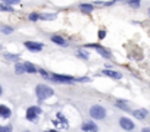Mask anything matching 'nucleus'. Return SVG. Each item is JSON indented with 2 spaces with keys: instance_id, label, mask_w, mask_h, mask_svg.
<instances>
[{
  "instance_id": "25",
  "label": "nucleus",
  "mask_w": 150,
  "mask_h": 132,
  "mask_svg": "<svg viewBox=\"0 0 150 132\" xmlns=\"http://www.w3.org/2000/svg\"><path fill=\"white\" fill-rule=\"evenodd\" d=\"M104 37H106V32H104V31H99V38L102 40V38H104Z\"/></svg>"
},
{
  "instance_id": "26",
  "label": "nucleus",
  "mask_w": 150,
  "mask_h": 132,
  "mask_svg": "<svg viewBox=\"0 0 150 132\" xmlns=\"http://www.w3.org/2000/svg\"><path fill=\"white\" fill-rule=\"evenodd\" d=\"M78 56H79V57H82V59H85V60L88 59V54H85V53H78Z\"/></svg>"
},
{
  "instance_id": "27",
  "label": "nucleus",
  "mask_w": 150,
  "mask_h": 132,
  "mask_svg": "<svg viewBox=\"0 0 150 132\" xmlns=\"http://www.w3.org/2000/svg\"><path fill=\"white\" fill-rule=\"evenodd\" d=\"M40 74H41V75H43V76H46V78H47V76H49V74H47V72H46V71H43V69H40Z\"/></svg>"
},
{
  "instance_id": "21",
  "label": "nucleus",
  "mask_w": 150,
  "mask_h": 132,
  "mask_svg": "<svg viewBox=\"0 0 150 132\" xmlns=\"http://www.w3.org/2000/svg\"><path fill=\"white\" fill-rule=\"evenodd\" d=\"M79 9H82V10H87V12H90V10H93L94 8H93L91 5H81V6H79Z\"/></svg>"
},
{
  "instance_id": "13",
  "label": "nucleus",
  "mask_w": 150,
  "mask_h": 132,
  "mask_svg": "<svg viewBox=\"0 0 150 132\" xmlns=\"http://www.w3.org/2000/svg\"><path fill=\"white\" fill-rule=\"evenodd\" d=\"M24 66H25V72H30V74H35L37 72V68L32 63H30V62H25Z\"/></svg>"
},
{
  "instance_id": "12",
  "label": "nucleus",
  "mask_w": 150,
  "mask_h": 132,
  "mask_svg": "<svg viewBox=\"0 0 150 132\" xmlns=\"http://www.w3.org/2000/svg\"><path fill=\"white\" fill-rule=\"evenodd\" d=\"M52 41H53V43H56V44H59V46H63V47L68 46L66 41L63 40L62 37H59V35H53V37H52Z\"/></svg>"
},
{
  "instance_id": "5",
  "label": "nucleus",
  "mask_w": 150,
  "mask_h": 132,
  "mask_svg": "<svg viewBox=\"0 0 150 132\" xmlns=\"http://www.w3.org/2000/svg\"><path fill=\"white\" fill-rule=\"evenodd\" d=\"M24 44H25V47H27L28 50H31V52H40V50H43V44H41V43H34V41H25Z\"/></svg>"
},
{
  "instance_id": "31",
  "label": "nucleus",
  "mask_w": 150,
  "mask_h": 132,
  "mask_svg": "<svg viewBox=\"0 0 150 132\" xmlns=\"http://www.w3.org/2000/svg\"><path fill=\"white\" fill-rule=\"evenodd\" d=\"M149 16H150V9H149Z\"/></svg>"
},
{
  "instance_id": "16",
  "label": "nucleus",
  "mask_w": 150,
  "mask_h": 132,
  "mask_svg": "<svg viewBox=\"0 0 150 132\" xmlns=\"http://www.w3.org/2000/svg\"><path fill=\"white\" fill-rule=\"evenodd\" d=\"M0 12H13V9L10 8V5L3 3V5H0Z\"/></svg>"
},
{
  "instance_id": "28",
  "label": "nucleus",
  "mask_w": 150,
  "mask_h": 132,
  "mask_svg": "<svg viewBox=\"0 0 150 132\" xmlns=\"http://www.w3.org/2000/svg\"><path fill=\"white\" fill-rule=\"evenodd\" d=\"M141 132H150V128H144V129H143Z\"/></svg>"
},
{
  "instance_id": "17",
  "label": "nucleus",
  "mask_w": 150,
  "mask_h": 132,
  "mask_svg": "<svg viewBox=\"0 0 150 132\" xmlns=\"http://www.w3.org/2000/svg\"><path fill=\"white\" fill-rule=\"evenodd\" d=\"M5 57H6L8 60H13V62H18V60H19V56H18V54H10V53H8V54H5Z\"/></svg>"
},
{
  "instance_id": "6",
  "label": "nucleus",
  "mask_w": 150,
  "mask_h": 132,
  "mask_svg": "<svg viewBox=\"0 0 150 132\" xmlns=\"http://www.w3.org/2000/svg\"><path fill=\"white\" fill-rule=\"evenodd\" d=\"M87 47H91V49H96L103 57H106V59H111L112 56H111V53L108 52V50H104L102 46H99V44H87Z\"/></svg>"
},
{
  "instance_id": "32",
  "label": "nucleus",
  "mask_w": 150,
  "mask_h": 132,
  "mask_svg": "<svg viewBox=\"0 0 150 132\" xmlns=\"http://www.w3.org/2000/svg\"><path fill=\"white\" fill-rule=\"evenodd\" d=\"M24 132H30V131H24Z\"/></svg>"
},
{
  "instance_id": "20",
  "label": "nucleus",
  "mask_w": 150,
  "mask_h": 132,
  "mask_svg": "<svg viewBox=\"0 0 150 132\" xmlns=\"http://www.w3.org/2000/svg\"><path fill=\"white\" fill-rule=\"evenodd\" d=\"M0 132H12V125H6V126H0Z\"/></svg>"
},
{
  "instance_id": "3",
  "label": "nucleus",
  "mask_w": 150,
  "mask_h": 132,
  "mask_svg": "<svg viewBox=\"0 0 150 132\" xmlns=\"http://www.w3.org/2000/svg\"><path fill=\"white\" fill-rule=\"evenodd\" d=\"M38 115H41V109L37 107V106H32V107H30L27 110V119L31 120V122H35L37 118H38Z\"/></svg>"
},
{
  "instance_id": "4",
  "label": "nucleus",
  "mask_w": 150,
  "mask_h": 132,
  "mask_svg": "<svg viewBox=\"0 0 150 132\" xmlns=\"http://www.w3.org/2000/svg\"><path fill=\"white\" fill-rule=\"evenodd\" d=\"M50 78L56 82H72V81H75V78H72V76L59 75V74H53V75H50Z\"/></svg>"
},
{
  "instance_id": "18",
  "label": "nucleus",
  "mask_w": 150,
  "mask_h": 132,
  "mask_svg": "<svg viewBox=\"0 0 150 132\" xmlns=\"http://www.w3.org/2000/svg\"><path fill=\"white\" fill-rule=\"evenodd\" d=\"M140 3H141V0H128V5L131 8H138Z\"/></svg>"
},
{
  "instance_id": "11",
  "label": "nucleus",
  "mask_w": 150,
  "mask_h": 132,
  "mask_svg": "<svg viewBox=\"0 0 150 132\" xmlns=\"http://www.w3.org/2000/svg\"><path fill=\"white\" fill-rule=\"evenodd\" d=\"M137 119H144L147 116V110L146 109H140V110H134V113H133Z\"/></svg>"
},
{
  "instance_id": "23",
  "label": "nucleus",
  "mask_w": 150,
  "mask_h": 132,
  "mask_svg": "<svg viewBox=\"0 0 150 132\" xmlns=\"http://www.w3.org/2000/svg\"><path fill=\"white\" fill-rule=\"evenodd\" d=\"M118 107H121V109H124V110H126V112H128V110H130V107H128L126 104H124L122 101H118V103H115Z\"/></svg>"
},
{
  "instance_id": "10",
  "label": "nucleus",
  "mask_w": 150,
  "mask_h": 132,
  "mask_svg": "<svg viewBox=\"0 0 150 132\" xmlns=\"http://www.w3.org/2000/svg\"><path fill=\"white\" fill-rule=\"evenodd\" d=\"M102 74L106 75V76H111V78H113V79H121V78H122V75H121L119 72H115V71H108V69H106V71H103Z\"/></svg>"
},
{
  "instance_id": "22",
  "label": "nucleus",
  "mask_w": 150,
  "mask_h": 132,
  "mask_svg": "<svg viewBox=\"0 0 150 132\" xmlns=\"http://www.w3.org/2000/svg\"><path fill=\"white\" fill-rule=\"evenodd\" d=\"M3 3H6V5H18V3H21V0H3Z\"/></svg>"
},
{
  "instance_id": "7",
  "label": "nucleus",
  "mask_w": 150,
  "mask_h": 132,
  "mask_svg": "<svg viewBox=\"0 0 150 132\" xmlns=\"http://www.w3.org/2000/svg\"><path fill=\"white\" fill-rule=\"evenodd\" d=\"M119 125H121L124 129H126V131H133V129H134V123H133V120L126 119V118H122V119L119 120Z\"/></svg>"
},
{
  "instance_id": "14",
  "label": "nucleus",
  "mask_w": 150,
  "mask_h": 132,
  "mask_svg": "<svg viewBox=\"0 0 150 132\" xmlns=\"http://www.w3.org/2000/svg\"><path fill=\"white\" fill-rule=\"evenodd\" d=\"M0 32L2 34H12L13 32V28L12 27H8V25H0Z\"/></svg>"
},
{
  "instance_id": "29",
  "label": "nucleus",
  "mask_w": 150,
  "mask_h": 132,
  "mask_svg": "<svg viewBox=\"0 0 150 132\" xmlns=\"http://www.w3.org/2000/svg\"><path fill=\"white\" fill-rule=\"evenodd\" d=\"M2 91H3V88H2V85H0V96H2Z\"/></svg>"
},
{
  "instance_id": "15",
  "label": "nucleus",
  "mask_w": 150,
  "mask_h": 132,
  "mask_svg": "<svg viewBox=\"0 0 150 132\" xmlns=\"http://www.w3.org/2000/svg\"><path fill=\"white\" fill-rule=\"evenodd\" d=\"M24 72H25V66H24V63H22V65L18 63V65L15 66V74L21 75V74H24Z\"/></svg>"
},
{
  "instance_id": "8",
  "label": "nucleus",
  "mask_w": 150,
  "mask_h": 132,
  "mask_svg": "<svg viewBox=\"0 0 150 132\" xmlns=\"http://www.w3.org/2000/svg\"><path fill=\"white\" fill-rule=\"evenodd\" d=\"M82 131H84V132H97L99 128H97V125L93 123V122H85V123L82 125Z\"/></svg>"
},
{
  "instance_id": "24",
  "label": "nucleus",
  "mask_w": 150,
  "mask_h": 132,
  "mask_svg": "<svg viewBox=\"0 0 150 132\" xmlns=\"http://www.w3.org/2000/svg\"><path fill=\"white\" fill-rule=\"evenodd\" d=\"M28 18H30V21H38V19H40V15H38V13H31Z\"/></svg>"
},
{
  "instance_id": "30",
  "label": "nucleus",
  "mask_w": 150,
  "mask_h": 132,
  "mask_svg": "<svg viewBox=\"0 0 150 132\" xmlns=\"http://www.w3.org/2000/svg\"><path fill=\"white\" fill-rule=\"evenodd\" d=\"M47 132H56V131H47Z\"/></svg>"
},
{
  "instance_id": "19",
  "label": "nucleus",
  "mask_w": 150,
  "mask_h": 132,
  "mask_svg": "<svg viewBox=\"0 0 150 132\" xmlns=\"http://www.w3.org/2000/svg\"><path fill=\"white\" fill-rule=\"evenodd\" d=\"M56 15H47V13H41L40 15V19H44V21H49V19H55Z\"/></svg>"
},
{
  "instance_id": "9",
  "label": "nucleus",
  "mask_w": 150,
  "mask_h": 132,
  "mask_svg": "<svg viewBox=\"0 0 150 132\" xmlns=\"http://www.w3.org/2000/svg\"><path fill=\"white\" fill-rule=\"evenodd\" d=\"M10 115H12V113H10V109L6 107V106H3V104H0V118L8 119Z\"/></svg>"
},
{
  "instance_id": "1",
  "label": "nucleus",
  "mask_w": 150,
  "mask_h": 132,
  "mask_svg": "<svg viewBox=\"0 0 150 132\" xmlns=\"http://www.w3.org/2000/svg\"><path fill=\"white\" fill-rule=\"evenodd\" d=\"M35 94L38 97V100H47L49 97L53 96V90L50 87L44 85V84H40L35 87Z\"/></svg>"
},
{
  "instance_id": "2",
  "label": "nucleus",
  "mask_w": 150,
  "mask_h": 132,
  "mask_svg": "<svg viewBox=\"0 0 150 132\" xmlns=\"http://www.w3.org/2000/svg\"><path fill=\"white\" fill-rule=\"evenodd\" d=\"M90 115H91V118H94V119H104L106 110H104V107L96 104V106H91V107H90Z\"/></svg>"
}]
</instances>
